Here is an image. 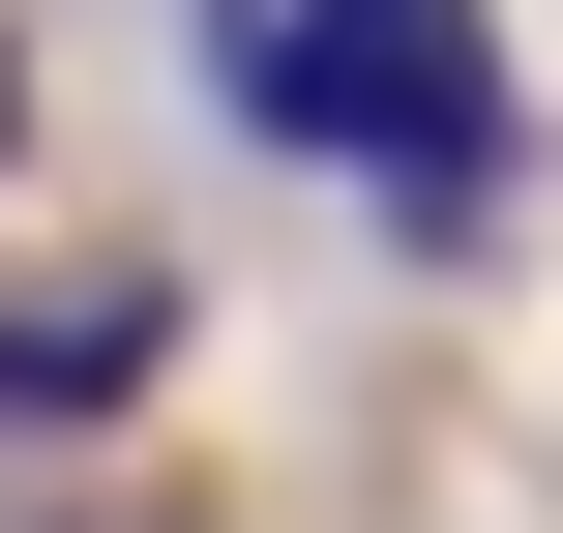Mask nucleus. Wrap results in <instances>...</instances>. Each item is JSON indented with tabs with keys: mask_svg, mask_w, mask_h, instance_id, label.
<instances>
[{
	"mask_svg": "<svg viewBox=\"0 0 563 533\" xmlns=\"http://www.w3.org/2000/svg\"><path fill=\"white\" fill-rule=\"evenodd\" d=\"M238 30V119L297 148V178H356L386 237H505V30L475 0H208Z\"/></svg>",
	"mask_w": 563,
	"mask_h": 533,
	"instance_id": "nucleus-1",
	"label": "nucleus"
},
{
	"mask_svg": "<svg viewBox=\"0 0 563 533\" xmlns=\"http://www.w3.org/2000/svg\"><path fill=\"white\" fill-rule=\"evenodd\" d=\"M148 356H178V297H148V267H89V297H0V445H89Z\"/></svg>",
	"mask_w": 563,
	"mask_h": 533,
	"instance_id": "nucleus-2",
	"label": "nucleus"
},
{
	"mask_svg": "<svg viewBox=\"0 0 563 533\" xmlns=\"http://www.w3.org/2000/svg\"><path fill=\"white\" fill-rule=\"evenodd\" d=\"M0 178H30V30H0Z\"/></svg>",
	"mask_w": 563,
	"mask_h": 533,
	"instance_id": "nucleus-3",
	"label": "nucleus"
}]
</instances>
